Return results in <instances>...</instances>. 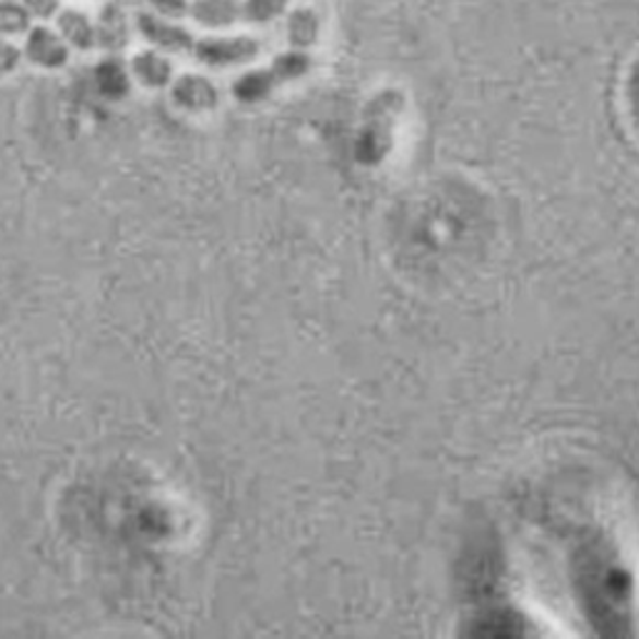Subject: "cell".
<instances>
[{"mask_svg":"<svg viewBox=\"0 0 639 639\" xmlns=\"http://www.w3.org/2000/svg\"><path fill=\"white\" fill-rule=\"evenodd\" d=\"M258 43L250 38H200L192 46V56L210 68H225L256 58Z\"/></svg>","mask_w":639,"mask_h":639,"instance_id":"obj_1","label":"cell"},{"mask_svg":"<svg viewBox=\"0 0 639 639\" xmlns=\"http://www.w3.org/2000/svg\"><path fill=\"white\" fill-rule=\"evenodd\" d=\"M135 25L140 35L161 50L192 52V46H196V38H192L188 28L163 21V17H157L153 13H138Z\"/></svg>","mask_w":639,"mask_h":639,"instance_id":"obj_2","label":"cell"},{"mask_svg":"<svg viewBox=\"0 0 639 639\" xmlns=\"http://www.w3.org/2000/svg\"><path fill=\"white\" fill-rule=\"evenodd\" d=\"M23 56L28 58L33 66L58 70L68 63L70 50L68 43L60 38V33L46 28V25H35V28L28 31V38H25Z\"/></svg>","mask_w":639,"mask_h":639,"instance_id":"obj_3","label":"cell"},{"mask_svg":"<svg viewBox=\"0 0 639 639\" xmlns=\"http://www.w3.org/2000/svg\"><path fill=\"white\" fill-rule=\"evenodd\" d=\"M173 100L190 113H203L213 110L221 95H217V87L203 75H180L173 85Z\"/></svg>","mask_w":639,"mask_h":639,"instance_id":"obj_4","label":"cell"},{"mask_svg":"<svg viewBox=\"0 0 639 639\" xmlns=\"http://www.w3.org/2000/svg\"><path fill=\"white\" fill-rule=\"evenodd\" d=\"M128 40H130L128 13L110 0V3H105L100 8L98 23H95V46L116 52L126 48Z\"/></svg>","mask_w":639,"mask_h":639,"instance_id":"obj_5","label":"cell"},{"mask_svg":"<svg viewBox=\"0 0 639 639\" xmlns=\"http://www.w3.org/2000/svg\"><path fill=\"white\" fill-rule=\"evenodd\" d=\"M192 21L205 28H225L242 17L240 0H190Z\"/></svg>","mask_w":639,"mask_h":639,"instance_id":"obj_6","label":"cell"},{"mask_svg":"<svg viewBox=\"0 0 639 639\" xmlns=\"http://www.w3.org/2000/svg\"><path fill=\"white\" fill-rule=\"evenodd\" d=\"M60 38L78 50L95 48V23L78 8H63L56 15Z\"/></svg>","mask_w":639,"mask_h":639,"instance_id":"obj_7","label":"cell"},{"mask_svg":"<svg viewBox=\"0 0 639 639\" xmlns=\"http://www.w3.org/2000/svg\"><path fill=\"white\" fill-rule=\"evenodd\" d=\"M130 68L145 87H165L173 81V66L155 50H140L130 60Z\"/></svg>","mask_w":639,"mask_h":639,"instance_id":"obj_8","label":"cell"},{"mask_svg":"<svg viewBox=\"0 0 639 639\" xmlns=\"http://www.w3.org/2000/svg\"><path fill=\"white\" fill-rule=\"evenodd\" d=\"M95 81H98V91L105 98H122L130 91V78L126 66L118 58L100 60V66L95 68Z\"/></svg>","mask_w":639,"mask_h":639,"instance_id":"obj_9","label":"cell"},{"mask_svg":"<svg viewBox=\"0 0 639 639\" xmlns=\"http://www.w3.org/2000/svg\"><path fill=\"white\" fill-rule=\"evenodd\" d=\"M33 15L28 8L13 0H0V35H21L31 31Z\"/></svg>","mask_w":639,"mask_h":639,"instance_id":"obj_10","label":"cell"},{"mask_svg":"<svg viewBox=\"0 0 639 639\" xmlns=\"http://www.w3.org/2000/svg\"><path fill=\"white\" fill-rule=\"evenodd\" d=\"M285 0H245L242 3V17H248L252 23H265L283 11Z\"/></svg>","mask_w":639,"mask_h":639,"instance_id":"obj_11","label":"cell"},{"mask_svg":"<svg viewBox=\"0 0 639 639\" xmlns=\"http://www.w3.org/2000/svg\"><path fill=\"white\" fill-rule=\"evenodd\" d=\"M21 60H23L21 48H15L13 43L0 38V75L13 73V70L21 66Z\"/></svg>","mask_w":639,"mask_h":639,"instance_id":"obj_12","label":"cell"},{"mask_svg":"<svg viewBox=\"0 0 639 639\" xmlns=\"http://www.w3.org/2000/svg\"><path fill=\"white\" fill-rule=\"evenodd\" d=\"M23 5L28 8V13L40 17V21H48V17H56L60 11V0H23Z\"/></svg>","mask_w":639,"mask_h":639,"instance_id":"obj_13","label":"cell"},{"mask_svg":"<svg viewBox=\"0 0 639 639\" xmlns=\"http://www.w3.org/2000/svg\"><path fill=\"white\" fill-rule=\"evenodd\" d=\"M151 3L165 17H182L190 13V0H151Z\"/></svg>","mask_w":639,"mask_h":639,"instance_id":"obj_14","label":"cell"}]
</instances>
